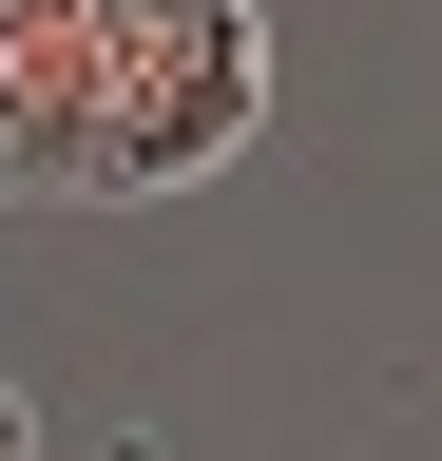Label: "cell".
Returning <instances> with one entry per match:
<instances>
[{
	"label": "cell",
	"mask_w": 442,
	"mask_h": 461,
	"mask_svg": "<svg viewBox=\"0 0 442 461\" xmlns=\"http://www.w3.org/2000/svg\"><path fill=\"white\" fill-rule=\"evenodd\" d=\"M250 135H269V0H116L77 212H116V193H193V173H231Z\"/></svg>",
	"instance_id": "cell-1"
},
{
	"label": "cell",
	"mask_w": 442,
	"mask_h": 461,
	"mask_svg": "<svg viewBox=\"0 0 442 461\" xmlns=\"http://www.w3.org/2000/svg\"><path fill=\"white\" fill-rule=\"evenodd\" d=\"M96 58H116V0H0V193L96 173Z\"/></svg>",
	"instance_id": "cell-2"
},
{
	"label": "cell",
	"mask_w": 442,
	"mask_h": 461,
	"mask_svg": "<svg viewBox=\"0 0 442 461\" xmlns=\"http://www.w3.org/2000/svg\"><path fill=\"white\" fill-rule=\"evenodd\" d=\"M0 461H39V423H20V384H0Z\"/></svg>",
	"instance_id": "cell-3"
}]
</instances>
